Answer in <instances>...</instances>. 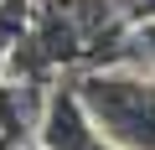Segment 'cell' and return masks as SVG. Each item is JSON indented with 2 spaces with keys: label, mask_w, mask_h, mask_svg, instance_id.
I'll list each match as a JSON object with an SVG mask.
<instances>
[{
  "label": "cell",
  "mask_w": 155,
  "mask_h": 150,
  "mask_svg": "<svg viewBox=\"0 0 155 150\" xmlns=\"http://www.w3.org/2000/svg\"><path fill=\"white\" fill-rule=\"evenodd\" d=\"M98 140L114 150H155V78L134 67H93L72 83Z\"/></svg>",
  "instance_id": "obj_1"
},
{
  "label": "cell",
  "mask_w": 155,
  "mask_h": 150,
  "mask_svg": "<svg viewBox=\"0 0 155 150\" xmlns=\"http://www.w3.org/2000/svg\"><path fill=\"white\" fill-rule=\"evenodd\" d=\"M98 140L83 98H78V88H52L47 104H41V119H36V150H88Z\"/></svg>",
  "instance_id": "obj_2"
},
{
  "label": "cell",
  "mask_w": 155,
  "mask_h": 150,
  "mask_svg": "<svg viewBox=\"0 0 155 150\" xmlns=\"http://www.w3.org/2000/svg\"><path fill=\"white\" fill-rule=\"evenodd\" d=\"M129 11H134V21H155V0H129Z\"/></svg>",
  "instance_id": "obj_3"
},
{
  "label": "cell",
  "mask_w": 155,
  "mask_h": 150,
  "mask_svg": "<svg viewBox=\"0 0 155 150\" xmlns=\"http://www.w3.org/2000/svg\"><path fill=\"white\" fill-rule=\"evenodd\" d=\"M145 42H150V47H155V21H145Z\"/></svg>",
  "instance_id": "obj_4"
},
{
  "label": "cell",
  "mask_w": 155,
  "mask_h": 150,
  "mask_svg": "<svg viewBox=\"0 0 155 150\" xmlns=\"http://www.w3.org/2000/svg\"><path fill=\"white\" fill-rule=\"evenodd\" d=\"M26 150H36V145H26Z\"/></svg>",
  "instance_id": "obj_5"
}]
</instances>
